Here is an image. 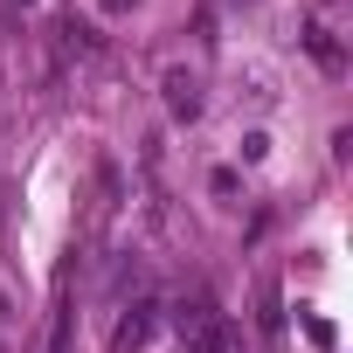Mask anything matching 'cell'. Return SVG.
Wrapping results in <instances>:
<instances>
[{
    "mask_svg": "<svg viewBox=\"0 0 353 353\" xmlns=\"http://www.w3.org/2000/svg\"><path fill=\"white\" fill-rule=\"evenodd\" d=\"M201 104H208V97H201V77H194V70H166V111H173V118L194 125Z\"/></svg>",
    "mask_w": 353,
    "mask_h": 353,
    "instance_id": "6da1fadb",
    "label": "cell"
},
{
    "mask_svg": "<svg viewBox=\"0 0 353 353\" xmlns=\"http://www.w3.org/2000/svg\"><path fill=\"white\" fill-rule=\"evenodd\" d=\"M152 325H159V305H132V312L118 319V332H111V353H139V346L152 339Z\"/></svg>",
    "mask_w": 353,
    "mask_h": 353,
    "instance_id": "7a4b0ae2",
    "label": "cell"
},
{
    "mask_svg": "<svg viewBox=\"0 0 353 353\" xmlns=\"http://www.w3.org/2000/svg\"><path fill=\"white\" fill-rule=\"evenodd\" d=\"M56 49H63V56H97V35L70 14V21H56Z\"/></svg>",
    "mask_w": 353,
    "mask_h": 353,
    "instance_id": "3957f363",
    "label": "cell"
},
{
    "mask_svg": "<svg viewBox=\"0 0 353 353\" xmlns=\"http://www.w3.org/2000/svg\"><path fill=\"white\" fill-rule=\"evenodd\" d=\"M312 56H319L325 70H339V49H332V28H312Z\"/></svg>",
    "mask_w": 353,
    "mask_h": 353,
    "instance_id": "277c9868",
    "label": "cell"
},
{
    "mask_svg": "<svg viewBox=\"0 0 353 353\" xmlns=\"http://www.w3.org/2000/svg\"><path fill=\"white\" fill-rule=\"evenodd\" d=\"M104 8H111V14H125V8H139V0H104Z\"/></svg>",
    "mask_w": 353,
    "mask_h": 353,
    "instance_id": "5b68a950",
    "label": "cell"
}]
</instances>
